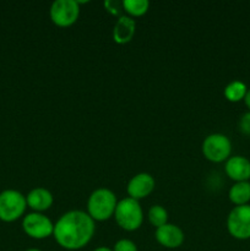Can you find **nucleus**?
<instances>
[{
    "mask_svg": "<svg viewBox=\"0 0 250 251\" xmlns=\"http://www.w3.org/2000/svg\"><path fill=\"white\" fill-rule=\"evenodd\" d=\"M95 221L87 212L73 210L64 213L54 225V239L63 249L80 250L95 234Z\"/></svg>",
    "mask_w": 250,
    "mask_h": 251,
    "instance_id": "nucleus-1",
    "label": "nucleus"
},
{
    "mask_svg": "<svg viewBox=\"0 0 250 251\" xmlns=\"http://www.w3.org/2000/svg\"><path fill=\"white\" fill-rule=\"evenodd\" d=\"M117 196L105 188L96 189L87 201V213L93 221H107L114 216L117 207Z\"/></svg>",
    "mask_w": 250,
    "mask_h": 251,
    "instance_id": "nucleus-2",
    "label": "nucleus"
},
{
    "mask_svg": "<svg viewBox=\"0 0 250 251\" xmlns=\"http://www.w3.org/2000/svg\"><path fill=\"white\" fill-rule=\"evenodd\" d=\"M114 218L122 229L134 232L141 227L144 222V212L140 202L135 199L125 198L118 201L115 207Z\"/></svg>",
    "mask_w": 250,
    "mask_h": 251,
    "instance_id": "nucleus-3",
    "label": "nucleus"
},
{
    "mask_svg": "<svg viewBox=\"0 0 250 251\" xmlns=\"http://www.w3.org/2000/svg\"><path fill=\"white\" fill-rule=\"evenodd\" d=\"M27 207L26 196L14 189L0 193V221L15 222L25 213Z\"/></svg>",
    "mask_w": 250,
    "mask_h": 251,
    "instance_id": "nucleus-4",
    "label": "nucleus"
},
{
    "mask_svg": "<svg viewBox=\"0 0 250 251\" xmlns=\"http://www.w3.org/2000/svg\"><path fill=\"white\" fill-rule=\"evenodd\" d=\"M202 153L206 159L213 163L225 162L232 153V142L223 134H211L202 142Z\"/></svg>",
    "mask_w": 250,
    "mask_h": 251,
    "instance_id": "nucleus-5",
    "label": "nucleus"
},
{
    "mask_svg": "<svg viewBox=\"0 0 250 251\" xmlns=\"http://www.w3.org/2000/svg\"><path fill=\"white\" fill-rule=\"evenodd\" d=\"M228 233L238 240L250 239V205L235 206L227 217Z\"/></svg>",
    "mask_w": 250,
    "mask_h": 251,
    "instance_id": "nucleus-6",
    "label": "nucleus"
},
{
    "mask_svg": "<svg viewBox=\"0 0 250 251\" xmlns=\"http://www.w3.org/2000/svg\"><path fill=\"white\" fill-rule=\"evenodd\" d=\"M49 15L54 25L59 27H69L77 21L80 4L76 0H55L51 4Z\"/></svg>",
    "mask_w": 250,
    "mask_h": 251,
    "instance_id": "nucleus-7",
    "label": "nucleus"
},
{
    "mask_svg": "<svg viewBox=\"0 0 250 251\" xmlns=\"http://www.w3.org/2000/svg\"><path fill=\"white\" fill-rule=\"evenodd\" d=\"M22 228L24 232L33 239H46L54 233L53 222L41 212H32L25 216Z\"/></svg>",
    "mask_w": 250,
    "mask_h": 251,
    "instance_id": "nucleus-8",
    "label": "nucleus"
},
{
    "mask_svg": "<svg viewBox=\"0 0 250 251\" xmlns=\"http://www.w3.org/2000/svg\"><path fill=\"white\" fill-rule=\"evenodd\" d=\"M154 185H156V181L151 174L139 173L130 179L126 191L129 194V198L139 201L147 198L154 190Z\"/></svg>",
    "mask_w": 250,
    "mask_h": 251,
    "instance_id": "nucleus-9",
    "label": "nucleus"
},
{
    "mask_svg": "<svg viewBox=\"0 0 250 251\" xmlns=\"http://www.w3.org/2000/svg\"><path fill=\"white\" fill-rule=\"evenodd\" d=\"M154 237L162 247L168 248V249L179 248L185 239V235H184L181 228L175 225H172V223H167V225L157 228Z\"/></svg>",
    "mask_w": 250,
    "mask_h": 251,
    "instance_id": "nucleus-10",
    "label": "nucleus"
},
{
    "mask_svg": "<svg viewBox=\"0 0 250 251\" xmlns=\"http://www.w3.org/2000/svg\"><path fill=\"white\" fill-rule=\"evenodd\" d=\"M225 172L235 183L250 180V161L244 156H233L225 161Z\"/></svg>",
    "mask_w": 250,
    "mask_h": 251,
    "instance_id": "nucleus-11",
    "label": "nucleus"
},
{
    "mask_svg": "<svg viewBox=\"0 0 250 251\" xmlns=\"http://www.w3.org/2000/svg\"><path fill=\"white\" fill-rule=\"evenodd\" d=\"M136 29V24L132 17L122 15L113 27V39L118 44H126L132 39Z\"/></svg>",
    "mask_w": 250,
    "mask_h": 251,
    "instance_id": "nucleus-12",
    "label": "nucleus"
},
{
    "mask_svg": "<svg viewBox=\"0 0 250 251\" xmlns=\"http://www.w3.org/2000/svg\"><path fill=\"white\" fill-rule=\"evenodd\" d=\"M27 206L31 207L34 212H43L49 210L54 202V198L49 190L44 188L32 189L26 196Z\"/></svg>",
    "mask_w": 250,
    "mask_h": 251,
    "instance_id": "nucleus-13",
    "label": "nucleus"
},
{
    "mask_svg": "<svg viewBox=\"0 0 250 251\" xmlns=\"http://www.w3.org/2000/svg\"><path fill=\"white\" fill-rule=\"evenodd\" d=\"M228 198L230 202L235 206L249 205L250 201V181H239L234 183L228 191Z\"/></svg>",
    "mask_w": 250,
    "mask_h": 251,
    "instance_id": "nucleus-14",
    "label": "nucleus"
},
{
    "mask_svg": "<svg viewBox=\"0 0 250 251\" xmlns=\"http://www.w3.org/2000/svg\"><path fill=\"white\" fill-rule=\"evenodd\" d=\"M247 91H248V87L243 81L234 80L225 86L223 93H225V97L227 98L229 102L237 103V102H240V100H244L245 95H247Z\"/></svg>",
    "mask_w": 250,
    "mask_h": 251,
    "instance_id": "nucleus-15",
    "label": "nucleus"
},
{
    "mask_svg": "<svg viewBox=\"0 0 250 251\" xmlns=\"http://www.w3.org/2000/svg\"><path fill=\"white\" fill-rule=\"evenodd\" d=\"M123 9L130 15V16H142L147 12L150 7V2L147 0H124Z\"/></svg>",
    "mask_w": 250,
    "mask_h": 251,
    "instance_id": "nucleus-16",
    "label": "nucleus"
},
{
    "mask_svg": "<svg viewBox=\"0 0 250 251\" xmlns=\"http://www.w3.org/2000/svg\"><path fill=\"white\" fill-rule=\"evenodd\" d=\"M147 217H149L150 223H151L153 227H156V229L168 223V212H167L166 208L162 207L161 205L152 206L149 210Z\"/></svg>",
    "mask_w": 250,
    "mask_h": 251,
    "instance_id": "nucleus-17",
    "label": "nucleus"
},
{
    "mask_svg": "<svg viewBox=\"0 0 250 251\" xmlns=\"http://www.w3.org/2000/svg\"><path fill=\"white\" fill-rule=\"evenodd\" d=\"M113 251H139L136 244L130 239H120L114 244Z\"/></svg>",
    "mask_w": 250,
    "mask_h": 251,
    "instance_id": "nucleus-18",
    "label": "nucleus"
},
{
    "mask_svg": "<svg viewBox=\"0 0 250 251\" xmlns=\"http://www.w3.org/2000/svg\"><path fill=\"white\" fill-rule=\"evenodd\" d=\"M238 126H239L240 132H242L243 135L250 137V110H248L247 113H244V114L240 117Z\"/></svg>",
    "mask_w": 250,
    "mask_h": 251,
    "instance_id": "nucleus-19",
    "label": "nucleus"
},
{
    "mask_svg": "<svg viewBox=\"0 0 250 251\" xmlns=\"http://www.w3.org/2000/svg\"><path fill=\"white\" fill-rule=\"evenodd\" d=\"M113 5H114V6H112V5H110V2H109V1H105V2H104V6L107 7V9L109 10V11L112 12L113 15H119V12H120L119 6H123V2L113 1Z\"/></svg>",
    "mask_w": 250,
    "mask_h": 251,
    "instance_id": "nucleus-20",
    "label": "nucleus"
},
{
    "mask_svg": "<svg viewBox=\"0 0 250 251\" xmlns=\"http://www.w3.org/2000/svg\"><path fill=\"white\" fill-rule=\"evenodd\" d=\"M244 103H245V105L248 107V109L250 110V88H248L247 95H245V97H244Z\"/></svg>",
    "mask_w": 250,
    "mask_h": 251,
    "instance_id": "nucleus-21",
    "label": "nucleus"
},
{
    "mask_svg": "<svg viewBox=\"0 0 250 251\" xmlns=\"http://www.w3.org/2000/svg\"><path fill=\"white\" fill-rule=\"evenodd\" d=\"M93 251H113V249H109V248H107V247H100Z\"/></svg>",
    "mask_w": 250,
    "mask_h": 251,
    "instance_id": "nucleus-22",
    "label": "nucleus"
},
{
    "mask_svg": "<svg viewBox=\"0 0 250 251\" xmlns=\"http://www.w3.org/2000/svg\"><path fill=\"white\" fill-rule=\"evenodd\" d=\"M26 251H41L39 249H28V250H26Z\"/></svg>",
    "mask_w": 250,
    "mask_h": 251,
    "instance_id": "nucleus-23",
    "label": "nucleus"
}]
</instances>
